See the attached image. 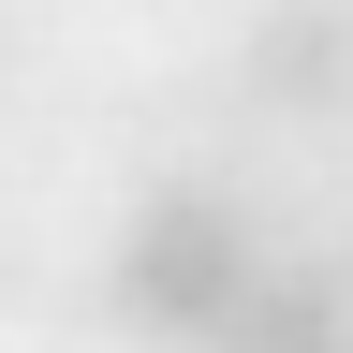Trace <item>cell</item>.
I'll return each mask as SVG.
<instances>
[{
  "label": "cell",
  "mask_w": 353,
  "mask_h": 353,
  "mask_svg": "<svg viewBox=\"0 0 353 353\" xmlns=\"http://www.w3.org/2000/svg\"><path fill=\"white\" fill-rule=\"evenodd\" d=\"M265 280V236H250V206L236 192H192V176H176V192H148L118 221V265H103V309L132 339H221L236 324V294Z\"/></svg>",
  "instance_id": "1"
},
{
  "label": "cell",
  "mask_w": 353,
  "mask_h": 353,
  "mask_svg": "<svg viewBox=\"0 0 353 353\" xmlns=\"http://www.w3.org/2000/svg\"><path fill=\"white\" fill-rule=\"evenodd\" d=\"M206 353H353V294L324 250H265V280L236 294V324H221Z\"/></svg>",
  "instance_id": "2"
},
{
  "label": "cell",
  "mask_w": 353,
  "mask_h": 353,
  "mask_svg": "<svg viewBox=\"0 0 353 353\" xmlns=\"http://www.w3.org/2000/svg\"><path fill=\"white\" fill-rule=\"evenodd\" d=\"M236 88L265 118H339L353 103V15H265L236 44Z\"/></svg>",
  "instance_id": "3"
},
{
  "label": "cell",
  "mask_w": 353,
  "mask_h": 353,
  "mask_svg": "<svg viewBox=\"0 0 353 353\" xmlns=\"http://www.w3.org/2000/svg\"><path fill=\"white\" fill-rule=\"evenodd\" d=\"M324 265H339V294H353V250H324Z\"/></svg>",
  "instance_id": "4"
}]
</instances>
